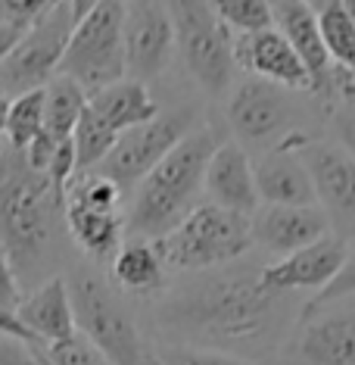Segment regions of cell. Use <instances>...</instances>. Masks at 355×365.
<instances>
[{
	"label": "cell",
	"mask_w": 355,
	"mask_h": 365,
	"mask_svg": "<svg viewBox=\"0 0 355 365\" xmlns=\"http://www.w3.org/2000/svg\"><path fill=\"white\" fill-rule=\"evenodd\" d=\"M88 106V94L81 91L75 81L56 76L51 85L44 88V135L53 138L56 144L72 140L81 115Z\"/></svg>",
	"instance_id": "24"
},
{
	"label": "cell",
	"mask_w": 355,
	"mask_h": 365,
	"mask_svg": "<svg viewBox=\"0 0 355 365\" xmlns=\"http://www.w3.org/2000/svg\"><path fill=\"white\" fill-rule=\"evenodd\" d=\"M88 10L90 4H53L26 35L16 41V47L0 63V88L13 101L47 88L56 78L72 31H75L78 19Z\"/></svg>",
	"instance_id": "8"
},
{
	"label": "cell",
	"mask_w": 355,
	"mask_h": 365,
	"mask_svg": "<svg viewBox=\"0 0 355 365\" xmlns=\"http://www.w3.org/2000/svg\"><path fill=\"white\" fill-rule=\"evenodd\" d=\"M221 135L216 125L200 122L156 169L134 187L125 215L128 240H162L191 215L203 190V175Z\"/></svg>",
	"instance_id": "3"
},
{
	"label": "cell",
	"mask_w": 355,
	"mask_h": 365,
	"mask_svg": "<svg viewBox=\"0 0 355 365\" xmlns=\"http://www.w3.org/2000/svg\"><path fill=\"white\" fill-rule=\"evenodd\" d=\"M290 122H293L290 91L262 78H246L231 91L228 125L243 150L246 147H262V150L277 147L290 135Z\"/></svg>",
	"instance_id": "11"
},
{
	"label": "cell",
	"mask_w": 355,
	"mask_h": 365,
	"mask_svg": "<svg viewBox=\"0 0 355 365\" xmlns=\"http://www.w3.org/2000/svg\"><path fill=\"white\" fill-rule=\"evenodd\" d=\"M271 13H275V29L287 38V44L293 47V53L300 56V63L305 66V72H309V85H312L309 91L327 106L334 63H330V56H327V47H324V38H321L312 4H302V0H280V4H271Z\"/></svg>",
	"instance_id": "14"
},
{
	"label": "cell",
	"mask_w": 355,
	"mask_h": 365,
	"mask_svg": "<svg viewBox=\"0 0 355 365\" xmlns=\"http://www.w3.org/2000/svg\"><path fill=\"white\" fill-rule=\"evenodd\" d=\"M250 231L253 244L290 256L327 237L330 222L321 212V206H259L250 215Z\"/></svg>",
	"instance_id": "15"
},
{
	"label": "cell",
	"mask_w": 355,
	"mask_h": 365,
	"mask_svg": "<svg viewBox=\"0 0 355 365\" xmlns=\"http://www.w3.org/2000/svg\"><path fill=\"white\" fill-rule=\"evenodd\" d=\"M65 284L78 334L88 337L112 365H159L156 346H150L131 309L103 275L78 269Z\"/></svg>",
	"instance_id": "4"
},
{
	"label": "cell",
	"mask_w": 355,
	"mask_h": 365,
	"mask_svg": "<svg viewBox=\"0 0 355 365\" xmlns=\"http://www.w3.org/2000/svg\"><path fill=\"white\" fill-rule=\"evenodd\" d=\"M330 128H334L337 147L355 156V103H340L330 110Z\"/></svg>",
	"instance_id": "32"
},
{
	"label": "cell",
	"mask_w": 355,
	"mask_h": 365,
	"mask_svg": "<svg viewBox=\"0 0 355 365\" xmlns=\"http://www.w3.org/2000/svg\"><path fill=\"white\" fill-rule=\"evenodd\" d=\"M290 138L309 169L321 212L327 215L337 237L349 240L355 235V156L334 140L309 138L305 131H293Z\"/></svg>",
	"instance_id": "10"
},
{
	"label": "cell",
	"mask_w": 355,
	"mask_h": 365,
	"mask_svg": "<svg viewBox=\"0 0 355 365\" xmlns=\"http://www.w3.org/2000/svg\"><path fill=\"white\" fill-rule=\"evenodd\" d=\"M169 16L175 29V51L194 81L212 97L225 94L237 69L234 31L218 19L216 6L200 0L169 4Z\"/></svg>",
	"instance_id": "6"
},
{
	"label": "cell",
	"mask_w": 355,
	"mask_h": 365,
	"mask_svg": "<svg viewBox=\"0 0 355 365\" xmlns=\"http://www.w3.org/2000/svg\"><path fill=\"white\" fill-rule=\"evenodd\" d=\"M346 244L343 237L327 235L321 237L318 244L305 247V250H296L290 256L277 262H268L259 269L262 284L277 290V294H296V290H324L334 275L340 272V265L346 259Z\"/></svg>",
	"instance_id": "13"
},
{
	"label": "cell",
	"mask_w": 355,
	"mask_h": 365,
	"mask_svg": "<svg viewBox=\"0 0 355 365\" xmlns=\"http://www.w3.org/2000/svg\"><path fill=\"white\" fill-rule=\"evenodd\" d=\"M10 106H13V97L6 94L4 88H0V135H4V128H6V115H10Z\"/></svg>",
	"instance_id": "37"
},
{
	"label": "cell",
	"mask_w": 355,
	"mask_h": 365,
	"mask_svg": "<svg viewBox=\"0 0 355 365\" xmlns=\"http://www.w3.org/2000/svg\"><path fill=\"white\" fill-rule=\"evenodd\" d=\"M296 365H355V309L302 315L293 340Z\"/></svg>",
	"instance_id": "16"
},
{
	"label": "cell",
	"mask_w": 355,
	"mask_h": 365,
	"mask_svg": "<svg viewBox=\"0 0 355 365\" xmlns=\"http://www.w3.org/2000/svg\"><path fill=\"white\" fill-rule=\"evenodd\" d=\"M22 35H26V31H19L16 26H10V22H4V19H0V63L6 60V53L13 51V47H16V41H19Z\"/></svg>",
	"instance_id": "36"
},
{
	"label": "cell",
	"mask_w": 355,
	"mask_h": 365,
	"mask_svg": "<svg viewBox=\"0 0 355 365\" xmlns=\"http://www.w3.org/2000/svg\"><path fill=\"white\" fill-rule=\"evenodd\" d=\"M169 272H212L237 262L253 247L250 219L216 203H200L181 225L156 240Z\"/></svg>",
	"instance_id": "5"
},
{
	"label": "cell",
	"mask_w": 355,
	"mask_h": 365,
	"mask_svg": "<svg viewBox=\"0 0 355 365\" xmlns=\"http://www.w3.org/2000/svg\"><path fill=\"white\" fill-rule=\"evenodd\" d=\"M0 334H10L16 340H26V344H31L28 331L22 328V322L16 319V312H6V309H0Z\"/></svg>",
	"instance_id": "35"
},
{
	"label": "cell",
	"mask_w": 355,
	"mask_h": 365,
	"mask_svg": "<svg viewBox=\"0 0 355 365\" xmlns=\"http://www.w3.org/2000/svg\"><path fill=\"white\" fill-rule=\"evenodd\" d=\"M203 190L209 194V203L228 212L246 215V219L259 210L253 160L237 140H221L218 150L212 153L203 175Z\"/></svg>",
	"instance_id": "18"
},
{
	"label": "cell",
	"mask_w": 355,
	"mask_h": 365,
	"mask_svg": "<svg viewBox=\"0 0 355 365\" xmlns=\"http://www.w3.org/2000/svg\"><path fill=\"white\" fill-rule=\"evenodd\" d=\"M38 362H41V359H38ZM41 365H44V362H41Z\"/></svg>",
	"instance_id": "38"
},
{
	"label": "cell",
	"mask_w": 355,
	"mask_h": 365,
	"mask_svg": "<svg viewBox=\"0 0 355 365\" xmlns=\"http://www.w3.org/2000/svg\"><path fill=\"white\" fill-rule=\"evenodd\" d=\"M110 272L115 287L140 297L165 290V275H169L156 240H125L119 247V253L112 256Z\"/></svg>",
	"instance_id": "23"
},
{
	"label": "cell",
	"mask_w": 355,
	"mask_h": 365,
	"mask_svg": "<svg viewBox=\"0 0 355 365\" xmlns=\"http://www.w3.org/2000/svg\"><path fill=\"white\" fill-rule=\"evenodd\" d=\"M287 303L290 294L265 287L259 269H212L165 290L153 322L165 344L240 356L271 346L287 325Z\"/></svg>",
	"instance_id": "1"
},
{
	"label": "cell",
	"mask_w": 355,
	"mask_h": 365,
	"mask_svg": "<svg viewBox=\"0 0 355 365\" xmlns=\"http://www.w3.org/2000/svg\"><path fill=\"white\" fill-rule=\"evenodd\" d=\"M122 44H125V76L131 81L147 85L150 78H159L175 53L169 4H125Z\"/></svg>",
	"instance_id": "12"
},
{
	"label": "cell",
	"mask_w": 355,
	"mask_h": 365,
	"mask_svg": "<svg viewBox=\"0 0 355 365\" xmlns=\"http://www.w3.org/2000/svg\"><path fill=\"white\" fill-rule=\"evenodd\" d=\"M196 125L200 122H196L194 110H171V113L159 110L153 122L137 125L115 138L110 156L94 172L110 178L112 185H119L122 194H125L128 187H137L140 181L150 175Z\"/></svg>",
	"instance_id": "9"
},
{
	"label": "cell",
	"mask_w": 355,
	"mask_h": 365,
	"mask_svg": "<svg viewBox=\"0 0 355 365\" xmlns=\"http://www.w3.org/2000/svg\"><path fill=\"white\" fill-rule=\"evenodd\" d=\"M122 19H125V4H90V10L72 31L56 76L75 81L88 97L128 78Z\"/></svg>",
	"instance_id": "7"
},
{
	"label": "cell",
	"mask_w": 355,
	"mask_h": 365,
	"mask_svg": "<svg viewBox=\"0 0 355 365\" xmlns=\"http://www.w3.org/2000/svg\"><path fill=\"white\" fill-rule=\"evenodd\" d=\"M212 6L234 35H259L265 29H275V13L268 0H218Z\"/></svg>",
	"instance_id": "28"
},
{
	"label": "cell",
	"mask_w": 355,
	"mask_h": 365,
	"mask_svg": "<svg viewBox=\"0 0 355 365\" xmlns=\"http://www.w3.org/2000/svg\"><path fill=\"white\" fill-rule=\"evenodd\" d=\"M290 135L280 140L277 147L262 153V160L253 165L259 203H265V206H318L309 169H305L300 150L293 147Z\"/></svg>",
	"instance_id": "17"
},
{
	"label": "cell",
	"mask_w": 355,
	"mask_h": 365,
	"mask_svg": "<svg viewBox=\"0 0 355 365\" xmlns=\"http://www.w3.org/2000/svg\"><path fill=\"white\" fill-rule=\"evenodd\" d=\"M156 359H159V365H259L250 356L200 350V346H181V344L156 346Z\"/></svg>",
	"instance_id": "30"
},
{
	"label": "cell",
	"mask_w": 355,
	"mask_h": 365,
	"mask_svg": "<svg viewBox=\"0 0 355 365\" xmlns=\"http://www.w3.org/2000/svg\"><path fill=\"white\" fill-rule=\"evenodd\" d=\"M16 319L22 322V328L28 331L35 346H51L78 334L69 300V284H65L63 275L44 281L35 290H26L19 309H16Z\"/></svg>",
	"instance_id": "20"
},
{
	"label": "cell",
	"mask_w": 355,
	"mask_h": 365,
	"mask_svg": "<svg viewBox=\"0 0 355 365\" xmlns=\"http://www.w3.org/2000/svg\"><path fill=\"white\" fill-rule=\"evenodd\" d=\"M237 66L253 72V78L271 81L284 91H309V72L287 44L277 29H265L259 35H234Z\"/></svg>",
	"instance_id": "19"
},
{
	"label": "cell",
	"mask_w": 355,
	"mask_h": 365,
	"mask_svg": "<svg viewBox=\"0 0 355 365\" xmlns=\"http://www.w3.org/2000/svg\"><path fill=\"white\" fill-rule=\"evenodd\" d=\"M0 365H41L35 346L10 334H0Z\"/></svg>",
	"instance_id": "34"
},
{
	"label": "cell",
	"mask_w": 355,
	"mask_h": 365,
	"mask_svg": "<svg viewBox=\"0 0 355 365\" xmlns=\"http://www.w3.org/2000/svg\"><path fill=\"white\" fill-rule=\"evenodd\" d=\"M346 297H355V244L346 250V259L340 265V272L334 275V281H330L324 290H318V294L302 306V315L327 309L330 303H340V300H346Z\"/></svg>",
	"instance_id": "31"
},
{
	"label": "cell",
	"mask_w": 355,
	"mask_h": 365,
	"mask_svg": "<svg viewBox=\"0 0 355 365\" xmlns=\"http://www.w3.org/2000/svg\"><path fill=\"white\" fill-rule=\"evenodd\" d=\"M22 284H19V278H16V272H13V262L6 259V253L0 250V309H6V312H16L19 309V303H22Z\"/></svg>",
	"instance_id": "33"
},
{
	"label": "cell",
	"mask_w": 355,
	"mask_h": 365,
	"mask_svg": "<svg viewBox=\"0 0 355 365\" xmlns=\"http://www.w3.org/2000/svg\"><path fill=\"white\" fill-rule=\"evenodd\" d=\"M41 131H44V88L13 101L10 115H6V128H4L6 147L16 153H26V147Z\"/></svg>",
	"instance_id": "26"
},
{
	"label": "cell",
	"mask_w": 355,
	"mask_h": 365,
	"mask_svg": "<svg viewBox=\"0 0 355 365\" xmlns=\"http://www.w3.org/2000/svg\"><path fill=\"white\" fill-rule=\"evenodd\" d=\"M88 110L103 122L112 135H125V131L147 125L159 115V103L150 94V88L140 85V81L122 78L115 85L97 91L88 97Z\"/></svg>",
	"instance_id": "21"
},
{
	"label": "cell",
	"mask_w": 355,
	"mask_h": 365,
	"mask_svg": "<svg viewBox=\"0 0 355 365\" xmlns=\"http://www.w3.org/2000/svg\"><path fill=\"white\" fill-rule=\"evenodd\" d=\"M115 138H119V135H112V131L106 128L103 122L85 106V115H81L75 135H72V147H75V172H78V175L94 172L97 165L110 156Z\"/></svg>",
	"instance_id": "27"
},
{
	"label": "cell",
	"mask_w": 355,
	"mask_h": 365,
	"mask_svg": "<svg viewBox=\"0 0 355 365\" xmlns=\"http://www.w3.org/2000/svg\"><path fill=\"white\" fill-rule=\"evenodd\" d=\"M312 10H315L330 63L346 72H355V22L346 4L343 0H324V4H312Z\"/></svg>",
	"instance_id": "25"
},
{
	"label": "cell",
	"mask_w": 355,
	"mask_h": 365,
	"mask_svg": "<svg viewBox=\"0 0 355 365\" xmlns=\"http://www.w3.org/2000/svg\"><path fill=\"white\" fill-rule=\"evenodd\" d=\"M65 228L78 244V250L97 262H112V256L125 244V215L122 212H97L65 200Z\"/></svg>",
	"instance_id": "22"
},
{
	"label": "cell",
	"mask_w": 355,
	"mask_h": 365,
	"mask_svg": "<svg viewBox=\"0 0 355 365\" xmlns=\"http://www.w3.org/2000/svg\"><path fill=\"white\" fill-rule=\"evenodd\" d=\"M35 356L44 365H112L81 334H72L69 340H60V344H51V346H35Z\"/></svg>",
	"instance_id": "29"
},
{
	"label": "cell",
	"mask_w": 355,
	"mask_h": 365,
	"mask_svg": "<svg viewBox=\"0 0 355 365\" xmlns=\"http://www.w3.org/2000/svg\"><path fill=\"white\" fill-rule=\"evenodd\" d=\"M65 197L44 172L28 169L26 156L0 147V250L13 262L22 294L56 278L63 259Z\"/></svg>",
	"instance_id": "2"
}]
</instances>
